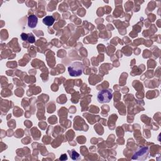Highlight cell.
I'll use <instances>...</instances> for the list:
<instances>
[{"instance_id": "cell-1", "label": "cell", "mask_w": 161, "mask_h": 161, "mask_svg": "<svg viewBox=\"0 0 161 161\" xmlns=\"http://www.w3.org/2000/svg\"><path fill=\"white\" fill-rule=\"evenodd\" d=\"M112 99V91L111 89H103L100 91L97 96V99L100 103H109Z\"/></svg>"}, {"instance_id": "cell-6", "label": "cell", "mask_w": 161, "mask_h": 161, "mask_svg": "<svg viewBox=\"0 0 161 161\" xmlns=\"http://www.w3.org/2000/svg\"><path fill=\"white\" fill-rule=\"evenodd\" d=\"M69 153H70V155L71 156V158H72L73 160H78L79 159V154L78 153H77L76 151H74V150H73L71 152H70V151H69Z\"/></svg>"}, {"instance_id": "cell-8", "label": "cell", "mask_w": 161, "mask_h": 161, "mask_svg": "<svg viewBox=\"0 0 161 161\" xmlns=\"http://www.w3.org/2000/svg\"><path fill=\"white\" fill-rule=\"evenodd\" d=\"M21 38H22V40H23L25 41V40H27V38H28V35L26 34L23 33L22 34H21Z\"/></svg>"}, {"instance_id": "cell-7", "label": "cell", "mask_w": 161, "mask_h": 161, "mask_svg": "<svg viewBox=\"0 0 161 161\" xmlns=\"http://www.w3.org/2000/svg\"><path fill=\"white\" fill-rule=\"evenodd\" d=\"M28 42L31 43V44L35 42V38H34V37L33 36V35H32V34H31L30 37L28 38Z\"/></svg>"}, {"instance_id": "cell-2", "label": "cell", "mask_w": 161, "mask_h": 161, "mask_svg": "<svg viewBox=\"0 0 161 161\" xmlns=\"http://www.w3.org/2000/svg\"><path fill=\"white\" fill-rule=\"evenodd\" d=\"M68 72L71 76H79L83 73V64L79 62H74L68 67Z\"/></svg>"}, {"instance_id": "cell-5", "label": "cell", "mask_w": 161, "mask_h": 161, "mask_svg": "<svg viewBox=\"0 0 161 161\" xmlns=\"http://www.w3.org/2000/svg\"><path fill=\"white\" fill-rule=\"evenodd\" d=\"M55 22V19L53 18V17L52 16H45L44 19H43V23L45 24V25L48 27H51Z\"/></svg>"}, {"instance_id": "cell-3", "label": "cell", "mask_w": 161, "mask_h": 161, "mask_svg": "<svg viewBox=\"0 0 161 161\" xmlns=\"http://www.w3.org/2000/svg\"><path fill=\"white\" fill-rule=\"evenodd\" d=\"M149 154V149L147 147H142L136 152L132 159L136 160H144L147 157Z\"/></svg>"}, {"instance_id": "cell-4", "label": "cell", "mask_w": 161, "mask_h": 161, "mask_svg": "<svg viewBox=\"0 0 161 161\" xmlns=\"http://www.w3.org/2000/svg\"><path fill=\"white\" fill-rule=\"evenodd\" d=\"M38 23V18L34 15H30L28 18V25L30 28H35L37 26Z\"/></svg>"}]
</instances>
